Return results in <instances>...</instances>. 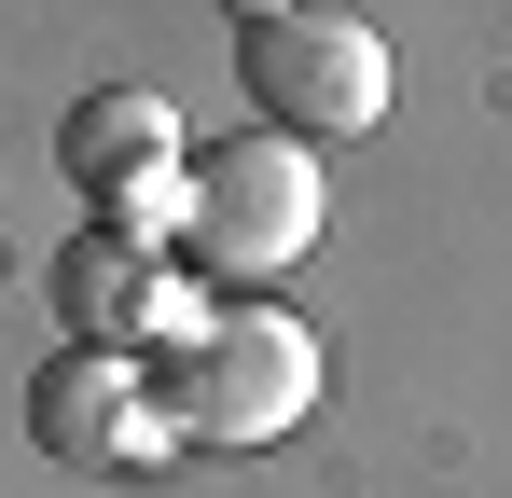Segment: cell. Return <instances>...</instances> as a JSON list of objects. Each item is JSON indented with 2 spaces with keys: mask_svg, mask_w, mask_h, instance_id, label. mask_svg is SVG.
Segmentation results:
<instances>
[{
  "mask_svg": "<svg viewBox=\"0 0 512 498\" xmlns=\"http://www.w3.org/2000/svg\"><path fill=\"white\" fill-rule=\"evenodd\" d=\"M319 222H333V194H319V153H305V139H277V125L222 139V153L180 180V263H194V277H222V291H263V277H291V263L319 249Z\"/></svg>",
  "mask_w": 512,
  "mask_h": 498,
  "instance_id": "6da1fadb",
  "label": "cell"
},
{
  "mask_svg": "<svg viewBox=\"0 0 512 498\" xmlns=\"http://www.w3.org/2000/svg\"><path fill=\"white\" fill-rule=\"evenodd\" d=\"M153 402H167L180 443H277L291 415H319V332L291 305H222L167 346Z\"/></svg>",
  "mask_w": 512,
  "mask_h": 498,
  "instance_id": "7a4b0ae2",
  "label": "cell"
},
{
  "mask_svg": "<svg viewBox=\"0 0 512 498\" xmlns=\"http://www.w3.org/2000/svg\"><path fill=\"white\" fill-rule=\"evenodd\" d=\"M236 83H250V111L277 139H360V125H388V42L360 14H333V0H291V14L236 28Z\"/></svg>",
  "mask_w": 512,
  "mask_h": 498,
  "instance_id": "3957f363",
  "label": "cell"
},
{
  "mask_svg": "<svg viewBox=\"0 0 512 498\" xmlns=\"http://www.w3.org/2000/svg\"><path fill=\"white\" fill-rule=\"evenodd\" d=\"M56 153H70V180L97 194V222H125V208H180V125H167V97H139V83L84 97V111L56 125Z\"/></svg>",
  "mask_w": 512,
  "mask_h": 498,
  "instance_id": "277c9868",
  "label": "cell"
},
{
  "mask_svg": "<svg viewBox=\"0 0 512 498\" xmlns=\"http://www.w3.org/2000/svg\"><path fill=\"white\" fill-rule=\"evenodd\" d=\"M28 429H42V457H70V471H125V457H153L125 346H56V360L28 374Z\"/></svg>",
  "mask_w": 512,
  "mask_h": 498,
  "instance_id": "5b68a950",
  "label": "cell"
},
{
  "mask_svg": "<svg viewBox=\"0 0 512 498\" xmlns=\"http://www.w3.org/2000/svg\"><path fill=\"white\" fill-rule=\"evenodd\" d=\"M153 305H167V263H153V236L84 222V236L56 249V319H70V346H125Z\"/></svg>",
  "mask_w": 512,
  "mask_h": 498,
  "instance_id": "8992f818",
  "label": "cell"
},
{
  "mask_svg": "<svg viewBox=\"0 0 512 498\" xmlns=\"http://www.w3.org/2000/svg\"><path fill=\"white\" fill-rule=\"evenodd\" d=\"M236 14H250V28H263V14H291V0H236Z\"/></svg>",
  "mask_w": 512,
  "mask_h": 498,
  "instance_id": "52a82bcc",
  "label": "cell"
}]
</instances>
